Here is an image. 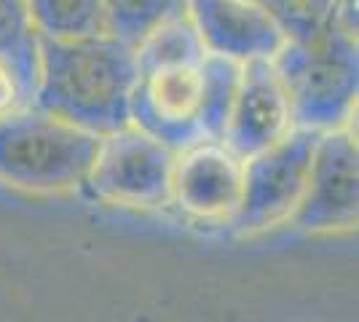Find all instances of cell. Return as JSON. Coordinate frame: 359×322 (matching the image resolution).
<instances>
[{"label": "cell", "mask_w": 359, "mask_h": 322, "mask_svg": "<svg viewBox=\"0 0 359 322\" xmlns=\"http://www.w3.org/2000/svg\"><path fill=\"white\" fill-rule=\"evenodd\" d=\"M38 83L30 105L86 132L107 135L132 121L137 83L135 48L116 35L41 41Z\"/></svg>", "instance_id": "cell-1"}, {"label": "cell", "mask_w": 359, "mask_h": 322, "mask_svg": "<svg viewBox=\"0 0 359 322\" xmlns=\"http://www.w3.org/2000/svg\"><path fill=\"white\" fill-rule=\"evenodd\" d=\"M273 67L290 94L295 126L335 129L354 119L359 94L357 0H338L309 38H287Z\"/></svg>", "instance_id": "cell-2"}, {"label": "cell", "mask_w": 359, "mask_h": 322, "mask_svg": "<svg viewBox=\"0 0 359 322\" xmlns=\"http://www.w3.org/2000/svg\"><path fill=\"white\" fill-rule=\"evenodd\" d=\"M100 135L35 105L0 116V183L35 196L83 188Z\"/></svg>", "instance_id": "cell-3"}, {"label": "cell", "mask_w": 359, "mask_h": 322, "mask_svg": "<svg viewBox=\"0 0 359 322\" xmlns=\"http://www.w3.org/2000/svg\"><path fill=\"white\" fill-rule=\"evenodd\" d=\"M175 151L137 123L100 135L83 191L91 199L126 210L172 207Z\"/></svg>", "instance_id": "cell-4"}, {"label": "cell", "mask_w": 359, "mask_h": 322, "mask_svg": "<svg viewBox=\"0 0 359 322\" xmlns=\"http://www.w3.org/2000/svg\"><path fill=\"white\" fill-rule=\"evenodd\" d=\"M314 129L295 126L282 140L241 159V199L231 226L241 236L292 223L316 145Z\"/></svg>", "instance_id": "cell-5"}, {"label": "cell", "mask_w": 359, "mask_h": 322, "mask_svg": "<svg viewBox=\"0 0 359 322\" xmlns=\"http://www.w3.org/2000/svg\"><path fill=\"white\" fill-rule=\"evenodd\" d=\"M359 217V151L354 123L316 135L309 183L292 226L306 234L351 231Z\"/></svg>", "instance_id": "cell-6"}, {"label": "cell", "mask_w": 359, "mask_h": 322, "mask_svg": "<svg viewBox=\"0 0 359 322\" xmlns=\"http://www.w3.org/2000/svg\"><path fill=\"white\" fill-rule=\"evenodd\" d=\"M241 199V159L223 140L201 137L175 151L172 207L201 223L231 226Z\"/></svg>", "instance_id": "cell-7"}, {"label": "cell", "mask_w": 359, "mask_h": 322, "mask_svg": "<svg viewBox=\"0 0 359 322\" xmlns=\"http://www.w3.org/2000/svg\"><path fill=\"white\" fill-rule=\"evenodd\" d=\"M295 129V116L273 60L241 62L239 89L225 123L223 142L233 154H255Z\"/></svg>", "instance_id": "cell-8"}, {"label": "cell", "mask_w": 359, "mask_h": 322, "mask_svg": "<svg viewBox=\"0 0 359 322\" xmlns=\"http://www.w3.org/2000/svg\"><path fill=\"white\" fill-rule=\"evenodd\" d=\"M132 123L180 151L201 140L198 123V65L158 67L137 76L132 105Z\"/></svg>", "instance_id": "cell-9"}, {"label": "cell", "mask_w": 359, "mask_h": 322, "mask_svg": "<svg viewBox=\"0 0 359 322\" xmlns=\"http://www.w3.org/2000/svg\"><path fill=\"white\" fill-rule=\"evenodd\" d=\"M188 14L212 54L236 62L271 60L287 32L260 0H188Z\"/></svg>", "instance_id": "cell-10"}, {"label": "cell", "mask_w": 359, "mask_h": 322, "mask_svg": "<svg viewBox=\"0 0 359 322\" xmlns=\"http://www.w3.org/2000/svg\"><path fill=\"white\" fill-rule=\"evenodd\" d=\"M41 41H81L107 35L105 0H25Z\"/></svg>", "instance_id": "cell-11"}, {"label": "cell", "mask_w": 359, "mask_h": 322, "mask_svg": "<svg viewBox=\"0 0 359 322\" xmlns=\"http://www.w3.org/2000/svg\"><path fill=\"white\" fill-rule=\"evenodd\" d=\"M137 73L158 70V67H180V65H198L207 54L204 41L196 30L194 19L185 11L169 16L161 25L145 32L135 46Z\"/></svg>", "instance_id": "cell-12"}, {"label": "cell", "mask_w": 359, "mask_h": 322, "mask_svg": "<svg viewBox=\"0 0 359 322\" xmlns=\"http://www.w3.org/2000/svg\"><path fill=\"white\" fill-rule=\"evenodd\" d=\"M38 51L41 38L32 30L25 0H0V62L14 73L25 105L32 102L38 83Z\"/></svg>", "instance_id": "cell-13"}, {"label": "cell", "mask_w": 359, "mask_h": 322, "mask_svg": "<svg viewBox=\"0 0 359 322\" xmlns=\"http://www.w3.org/2000/svg\"><path fill=\"white\" fill-rule=\"evenodd\" d=\"M241 62L207 51L198 62V123L201 135L220 140L239 89Z\"/></svg>", "instance_id": "cell-14"}, {"label": "cell", "mask_w": 359, "mask_h": 322, "mask_svg": "<svg viewBox=\"0 0 359 322\" xmlns=\"http://www.w3.org/2000/svg\"><path fill=\"white\" fill-rule=\"evenodd\" d=\"M110 35L135 46L164 19L188 8V0H105Z\"/></svg>", "instance_id": "cell-15"}, {"label": "cell", "mask_w": 359, "mask_h": 322, "mask_svg": "<svg viewBox=\"0 0 359 322\" xmlns=\"http://www.w3.org/2000/svg\"><path fill=\"white\" fill-rule=\"evenodd\" d=\"M279 19L287 38H309L330 16L338 0H260Z\"/></svg>", "instance_id": "cell-16"}, {"label": "cell", "mask_w": 359, "mask_h": 322, "mask_svg": "<svg viewBox=\"0 0 359 322\" xmlns=\"http://www.w3.org/2000/svg\"><path fill=\"white\" fill-rule=\"evenodd\" d=\"M19 105H25L22 92H19V83H16L14 73L8 70V65L0 62V116Z\"/></svg>", "instance_id": "cell-17"}]
</instances>
